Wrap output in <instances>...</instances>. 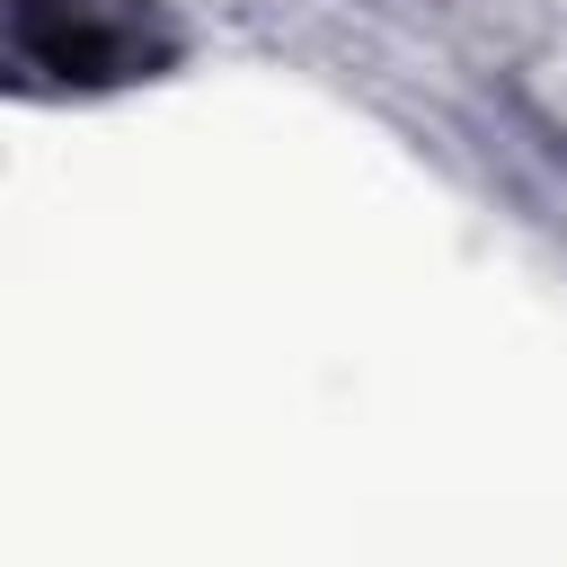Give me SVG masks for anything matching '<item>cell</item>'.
I'll return each instance as SVG.
<instances>
[{
	"instance_id": "1",
	"label": "cell",
	"mask_w": 567,
	"mask_h": 567,
	"mask_svg": "<svg viewBox=\"0 0 567 567\" xmlns=\"http://www.w3.org/2000/svg\"><path fill=\"white\" fill-rule=\"evenodd\" d=\"M9 44L35 80H62V89H115L168 62L159 18L133 0H18Z\"/></svg>"
}]
</instances>
